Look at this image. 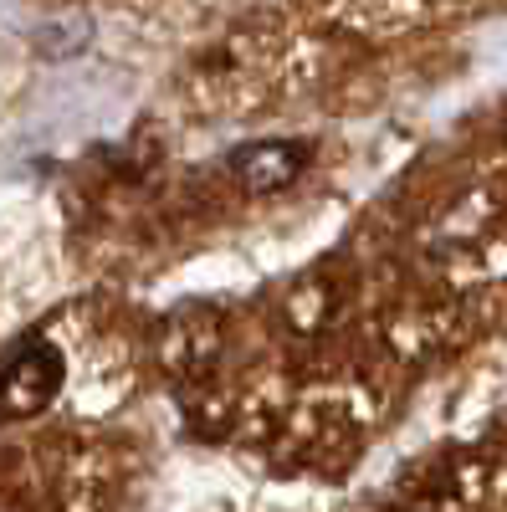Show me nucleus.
I'll return each mask as SVG.
<instances>
[{
	"mask_svg": "<svg viewBox=\"0 0 507 512\" xmlns=\"http://www.w3.org/2000/svg\"><path fill=\"white\" fill-rule=\"evenodd\" d=\"M62 349L41 333H26L21 344L0 359V420H31L62 395Z\"/></svg>",
	"mask_w": 507,
	"mask_h": 512,
	"instance_id": "f257e3e1",
	"label": "nucleus"
},
{
	"mask_svg": "<svg viewBox=\"0 0 507 512\" xmlns=\"http://www.w3.org/2000/svg\"><path fill=\"white\" fill-rule=\"evenodd\" d=\"M226 169L251 190V195H272L287 190L292 180L308 169V149L292 139H262V144H241L236 154H226Z\"/></svg>",
	"mask_w": 507,
	"mask_h": 512,
	"instance_id": "f03ea898",
	"label": "nucleus"
}]
</instances>
